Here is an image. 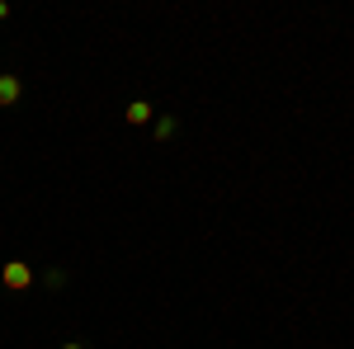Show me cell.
Masks as SVG:
<instances>
[{
	"label": "cell",
	"mask_w": 354,
	"mask_h": 349,
	"mask_svg": "<svg viewBox=\"0 0 354 349\" xmlns=\"http://www.w3.org/2000/svg\"><path fill=\"white\" fill-rule=\"evenodd\" d=\"M156 137H161V142H165V137H175V118H156Z\"/></svg>",
	"instance_id": "4"
},
{
	"label": "cell",
	"mask_w": 354,
	"mask_h": 349,
	"mask_svg": "<svg viewBox=\"0 0 354 349\" xmlns=\"http://www.w3.org/2000/svg\"><path fill=\"white\" fill-rule=\"evenodd\" d=\"M0 283H5L10 293H24L28 283H33V265H24V260H10V265H0Z\"/></svg>",
	"instance_id": "1"
},
{
	"label": "cell",
	"mask_w": 354,
	"mask_h": 349,
	"mask_svg": "<svg viewBox=\"0 0 354 349\" xmlns=\"http://www.w3.org/2000/svg\"><path fill=\"white\" fill-rule=\"evenodd\" d=\"M123 118H128V123H133V128H147V123H151V118H156V113H151V104H147V100H133V104H128V113H123Z\"/></svg>",
	"instance_id": "3"
},
{
	"label": "cell",
	"mask_w": 354,
	"mask_h": 349,
	"mask_svg": "<svg viewBox=\"0 0 354 349\" xmlns=\"http://www.w3.org/2000/svg\"><path fill=\"white\" fill-rule=\"evenodd\" d=\"M19 95H24V85H19V76H0V109L19 104Z\"/></svg>",
	"instance_id": "2"
},
{
	"label": "cell",
	"mask_w": 354,
	"mask_h": 349,
	"mask_svg": "<svg viewBox=\"0 0 354 349\" xmlns=\"http://www.w3.org/2000/svg\"><path fill=\"white\" fill-rule=\"evenodd\" d=\"M62 349H85V345H76V340H66V345H62Z\"/></svg>",
	"instance_id": "5"
},
{
	"label": "cell",
	"mask_w": 354,
	"mask_h": 349,
	"mask_svg": "<svg viewBox=\"0 0 354 349\" xmlns=\"http://www.w3.org/2000/svg\"><path fill=\"white\" fill-rule=\"evenodd\" d=\"M5 15H10V5H5V0H0V19H5Z\"/></svg>",
	"instance_id": "6"
}]
</instances>
